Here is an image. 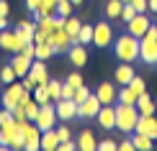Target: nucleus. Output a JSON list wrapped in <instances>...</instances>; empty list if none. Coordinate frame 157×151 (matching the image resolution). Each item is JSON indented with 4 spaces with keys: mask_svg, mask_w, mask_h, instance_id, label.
Returning a JSON list of instances; mask_svg holds the SVG:
<instances>
[{
    "mask_svg": "<svg viewBox=\"0 0 157 151\" xmlns=\"http://www.w3.org/2000/svg\"><path fill=\"white\" fill-rule=\"evenodd\" d=\"M77 149H80V151H95V149H98L95 136L90 133V131H82V133H80V143H77Z\"/></svg>",
    "mask_w": 157,
    "mask_h": 151,
    "instance_id": "5701e85b",
    "label": "nucleus"
},
{
    "mask_svg": "<svg viewBox=\"0 0 157 151\" xmlns=\"http://www.w3.org/2000/svg\"><path fill=\"white\" fill-rule=\"evenodd\" d=\"M54 105H57V118H59V120H75V118H77V102L75 100L59 97Z\"/></svg>",
    "mask_w": 157,
    "mask_h": 151,
    "instance_id": "9b49d317",
    "label": "nucleus"
},
{
    "mask_svg": "<svg viewBox=\"0 0 157 151\" xmlns=\"http://www.w3.org/2000/svg\"><path fill=\"white\" fill-rule=\"evenodd\" d=\"M134 131H139V133L149 136L152 141H157V118H155V115H139Z\"/></svg>",
    "mask_w": 157,
    "mask_h": 151,
    "instance_id": "4468645a",
    "label": "nucleus"
},
{
    "mask_svg": "<svg viewBox=\"0 0 157 151\" xmlns=\"http://www.w3.org/2000/svg\"><path fill=\"white\" fill-rule=\"evenodd\" d=\"M26 44H31V41H23L16 31H10V28L0 31V49L8 51V54H18V51H23Z\"/></svg>",
    "mask_w": 157,
    "mask_h": 151,
    "instance_id": "39448f33",
    "label": "nucleus"
},
{
    "mask_svg": "<svg viewBox=\"0 0 157 151\" xmlns=\"http://www.w3.org/2000/svg\"><path fill=\"white\" fill-rule=\"evenodd\" d=\"M95 120H98V126H101L103 131L116 128V108H113V105H101V110H98Z\"/></svg>",
    "mask_w": 157,
    "mask_h": 151,
    "instance_id": "ddd939ff",
    "label": "nucleus"
},
{
    "mask_svg": "<svg viewBox=\"0 0 157 151\" xmlns=\"http://www.w3.org/2000/svg\"><path fill=\"white\" fill-rule=\"evenodd\" d=\"M64 82H70V84H72L75 90L80 87V84H85V82H82V77H80V72H72V74H70V77H67V80H64Z\"/></svg>",
    "mask_w": 157,
    "mask_h": 151,
    "instance_id": "a19ab883",
    "label": "nucleus"
},
{
    "mask_svg": "<svg viewBox=\"0 0 157 151\" xmlns=\"http://www.w3.org/2000/svg\"><path fill=\"white\" fill-rule=\"evenodd\" d=\"M121 3H129V0H121Z\"/></svg>",
    "mask_w": 157,
    "mask_h": 151,
    "instance_id": "6e6d98bb",
    "label": "nucleus"
},
{
    "mask_svg": "<svg viewBox=\"0 0 157 151\" xmlns=\"http://www.w3.org/2000/svg\"><path fill=\"white\" fill-rule=\"evenodd\" d=\"M29 77H31L36 84H44V82L49 80V69H47V64H44V59H39V62H31Z\"/></svg>",
    "mask_w": 157,
    "mask_h": 151,
    "instance_id": "dca6fc26",
    "label": "nucleus"
},
{
    "mask_svg": "<svg viewBox=\"0 0 157 151\" xmlns=\"http://www.w3.org/2000/svg\"><path fill=\"white\" fill-rule=\"evenodd\" d=\"M57 16H72V0H57V8H54Z\"/></svg>",
    "mask_w": 157,
    "mask_h": 151,
    "instance_id": "72a5a7b5",
    "label": "nucleus"
},
{
    "mask_svg": "<svg viewBox=\"0 0 157 151\" xmlns=\"http://www.w3.org/2000/svg\"><path fill=\"white\" fill-rule=\"evenodd\" d=\"M80 18H72V16H67L64 18V31H67V36L72 38V44L77 41V34H80Z\"/></svg>",
    "mask_w": 157,
    "mask_h": 151,
    "instance_id": "b1692460",
    "label": "nucleus"
},
{
    "mask_svg": "<svg viewBox=\"0 0 157 151\" xmlns=\"http://www.w3.org/2000/svg\"><path fill=\"white\" fill-rule=\"evenodd\" d=\"M116 102H126V105H136V95L129 90V84H121V90H119V100Z\"/></svg>",
    "mask_w": 157,
    "mask_h": 151,
    "instance_id": "7c9ffc66",
    "label": "nucleus"
},
{
    "mask_svg": "<svg viewBox=\"0 0 157 151\" xmlns=\"http://www.w3.org/2000/svg\"><path fill=\"white\" fill-rule=\"evenodd\" d=\"M31 62H34V59H31V56H26L23 51H18V54H13V59H10V67L16 69L18 80H23V77L29 74V69H31Z\"/></svg>",
    "mask_w": 157,
    "mask_h": 151,
    "instance_id": "2eb2a0df",
    "label": "nucleus"
},
{
    "mask_svg": "<svg viewBox=\"0 0 157 151\" xmlns=\"http://www.w3.org/2000/svg\"><path fill=\"white\" fill-rule=\"evenodd\" d=\"M54 8H57V0H41L39 3V10H34V18L39 21L44 16H54Z\"/></svg>",
    "mask_w": 157,
    "mask_h": 151,
    "instance_id": "393cba45",
    "label": "nucleus"
},
{
    "mask_svg": "<svg viewBox=\"0 0 157 151\" xmlns=\"http://www.w3.org/2000/svg\"><path fill=\"white\" fill-rule=\"evenodd\" d=\"M113 108H116V128H119L121 133H134L136 120H139V110H136V105L119 102V105H113Z\"/></svg>",
    "mask_w": 157,
    "mask_h": 151,
    "instance_id": "7ed1b4c3",
    "label": "nucleus"
},
{
    "mask_svg": "<svg viewBox=\"0 0 157 151\" xmlns=\"http://www.w3.org/2000/svg\"><path fill=\"white\" fill-rule=\"evenodd\" d=\"M98 100H101V105H113L116 100H119V90H116L113 82H101L95 90Z\"/></svg>",
    "mask_w": 157,
    "mask_h": 151,
    "instance_id": "f8f14e48",
    "label": "nucleus"
},
{
    "mask_svg": "<svg viewBox=\"0 0 157 151\" xmlns=\"http://www.w3.org/2000/svg\"><path fill=\"white\" fill-rule=\"evenodd\" d=\"M149 13H155V16H157V0H149Z\"/></svg>",
    "mask_w": 157,
    "mask_h": 151,
    "instance_id": "603ef678",
    "label": "nucleus"
},
{
    "mask_svg": "<svg viewBox=\"0 0 157 151\" xmlns=\"http://www.w3.org/2000/svg\"><path fill=\"white\" fill-rule=\"evenodd\" d=\"M75 44H82V46L93 44V26H90V23H82L80 26V34H77V41Z\"/></svg>",
    "mask_w": 157,
    "mask_h": 151,
    "instance_id": "bb28decb",
    "label": "nucleus"
},
{
    "mask_svg": "<svg viewBox=\"0 0 157 151\" xmlns=\"http://www.w3.org/2000/svg\"><path fill=\"white\" fill-rule=\"evenodd\" d=\"M129 3L134 5L136 13H147V10H149V0H129Z\"/></svg>",
    "mask_w": 157,
    "mask_h": 151,
    "instance_id": "4c0bfd02",
    "label": "nucleus"
},
{
    "mask_svg": "<svg viewBox=\"0 0 157 151\" xmlns=\"http://www.w3.org/2000/svg\"><path fill=\"white\" fill-rule=\"evenodd\" d=\"M139 62L147 67H157V23H152L149 31L139 38Z\"/></svg>",
    "mask_w": 157,
    "mask_h": 151,
    "instance_id": "f03ea898",
    "label": "nucleus"
},
{
    "mask_svg": "<svg viewBox=\"0 0 157 151\" xmlns=\"http://www.w3.org/2000/svg\"><path fill=\"white\" fill-rule=\"evenodd\" d=\"M98 151H119V143L116 141H101L98 143Z\"/></svg>",
    "mask_w": 157,
    "mask_h": 151,
    "instance_id": "79ce46f5",
    "label": "nucleus"
},
{
    "mask_svg": "<svg viewBox=\"0 0 157 151\" xmlns=\"http://www.w3.org/2000/svg\"><path fill=\"white\" fill-rule=\"evenodd\" d=\"M16 80H18L16 69H13L10 64H5V67L0 69V82H3V84H10V82H16Z\"/></svg>",
    "mask_w": 157,
    "mask_h": 151,
    "instance_id": "2f4dec72",
    "label": "nucleus"
},
{
    "mask_svg": "<svg viewBox=\"0 0 157 151\" xmlns=\"http://www.w3.org/2000/svg\"><path fill=\"white\" fill-rule=\"evenodd\" d=\"M98 110H101V100H98L95 92H90L82 102H77V118H85V120H95Z\"/></svg>",
    "mask_w": 157,
    "mask_h": 151,
    "instance_id": "6e6552de",
    "label": "nucleus"
},
{
    "mask_svg": "<svg viewBox=\"0 0 157 151\" xmlns=\"http://www.w3.org/2000/svg\"><path fill=\"white\" fill-rule=\"evenodd\" d=\"M13 120H16V118H13V113H10L8 108L0 110V126H8V123H13Z\"/></svg>",
    "mask_w": 157,
    "mask_h": 151,
    "instance_id": "58836bf2",
    "label": "nucleus"
},
{
    "mask_svg": "<svg viewBox=\"0 0 157 151\" xmlns=\"http://www.w3.org/2000/svg\"><path fill=\"white\" fill-rule=\"evenodd\" d=\"M47 90H49L52 102H57V100L62 97V82H59V80H47Z\"/></svg>",
    "mask_w": 157,
    "mask_h": 151,
    "instance_id": "c756f323",
    "label": "nucleus"
},
{
    "mask_svg": "<svg viewBox=\"0 0 157 151\" xmlns=\"http://www.w3.org/2000/svg\"><path fill=\"white\" fill-rule=\"evenodd\" d=\"M149 26H152V18H149L147 13H136V16L132 18V21L126 23V31H129L132 36L142 38V36H144L147 31H149Z\"/></svg>",
    "mask_w": 157,
    "mask_h": 151,
    "instance_id": "1a4fd4ad",
    "label": "nucleus"
},
{
    "mask_svg": "<svg viewBox=\"0 0 157 151\" xmlns=\"http://www.w3.org/2000/svg\"><path fill=\"white\" fill-rule=\"evenodd\" d=\"M52 54H54V49H52L49 41L44 44H34V59H49Z\"/></svg>",
    "mask_w": 157,
    "mask_h": 151,
    "instance_id": "c85d7f7f",
    "label": "nucleus"
},
{
    "mask_svg": "<svg viewBox=\"0 0 157 151\" xmlns=\"http://www.w3.org/2000/svg\"><path fill=\"white\" fill-rule=\"evenodd\" d=\"M57 105L54 102H44V105H39V115H36V126L39 131H49V128H57Z\"/></svg>",
    "mask_w": 157,
    "mask_h": 151,
    "instance_id": "20e7f679",
    "label": "nucleus"
},
{
    "mask_svg": "<svg viewBox=\"0 0 157 151\" xmlns=\"http://www.w3.org/2000/svg\"><path fill=\"white\" fill-rule=\"evenodd\" d=\"M88 95H90L88 84H80V87L75 90V97H72V100H75V102H82V100H85V97H88Z\"/></svg>",
    "mask_w": 157,
    "mask_h": 151,
    "instance_id": "e433bc0d",
    "label": "nucleus"
},
{
    "mask_svg": "<svg viewBox=\"0 0 157 151\" xmlns=\"http://www.w3.org/2000/svg\"><path fill=\"white\" fill-rule=\"evenodd\" d=\"M136 110H139V115H155L157 110V102L149 97L147 92H142L139 97H136Z\"/></svg>",
    "mask_w": 157,
    "mask_h": 151,
    "instance_id": "aec40b11",
    "label": "nucleus"
},
{
    "mask_svg": "<svg viewBox=\"0 0 157 151\" xmlns=\"http://www.w3.org/2000/svg\"><path fill=\"white\" fill-rule=\"evenodd\" d=\"M23 92H26L23 82H10V84H5V92L0 95V105H3V108H8V110H13L18 102H21Z\"/></svg>",
    "mask_w": 157,
    "mask_h": 151,
    "instance_id": "423d86ee",
    "label": "nucleus"
},
{
    "mask_svg": "<svg viewBox=\"0 0 157 151\" xmlns=\"http://www.w3.org/2000/svg\"><path fill=\"white\" fill-rule=\"evenodd\" d=\"M121 8H124L121 0H108V3H106V18L119 21V18H121Z\"/></svg>",
    "mask_w": 157,
    "mask_h": 151,
    "instance_id": "a878e982",
    "label": "nucleus"
},
{
    "mask_svg": "<svg viewBox=\"0 0 157 151\" xmlns=\"http://www.w3.org/2000/svg\"><path fill=\"white\" fill-rule=\"evenodd\" d=\"M113 28H111V23L108 21H101V23H95L93 26V44L98 49H108L111 44H113Z\"/></svg>",
    "mask_w": 157,
    "mask_h": 151,
    "instance_id": "0eeeda50",
    "label": "nucleus"
},
{
    "mask_svg": "<svg viewBox=\"0 0 157 151\" xmlns=\"http://www.w3.org/2000/svg\"><path fill=\"white\" fill-rule=\"evenodd\" d=\"M59 149H62V151H75L77 143H72V141H59Z\"/></svg>",
    "mask_w": 157,
    "mask_h": 151,
    "instance_id": "de8ad7c7",
    "label": "nucleus"
},
{
    "mask_svg": "<svg viewBox=\"0 0 157 151\" xmlns=\"http://www.w3.org/2000/svg\"><path fill=\"white\" fill-rule=\"evenodd\" d=\"M62 97H70V100L75 97V87L70 82H62Z\"/></svg>",
    "mask_w": 157,
    "mask_h": 151,
    "instance_id": "c03bdc74",
    "label": "nucleus"
},
{
    "mask_svg": "<svg viewBox=\"0 0 157 151\" xmlns=\"http://www.w3.org/2000/svg\"><path fill=\"white\" fill-rule=\"evenodd\" d=\"M129 90H132V92L136 95V97H139L142 92H147V84H144V80H142V77H132V82H129Z\"/></svg>",
    "mask_w": 157,
    "mask_h": 151,
    "instance_id": "473e14b6",
    "label": "nucleus"
},
{
    "mask_svg": "<svg viewBox=\"0 0 157 151\" xmlns=\"http://www.w3.org/2000/svg\"><path fill=\"white\" fill-rule=\"evenodd\" d=\"M119 149H121V151H134V141H132V138L121 141V143H119Z\"/></svg>",
    "mask_w": 157,
    "mask_h": 151,
    "instance_id": "09e8293b",
    "label": "nucleus"
},
{
    "mask_svg": "<svg viewBox=\"0 0 157 151\" xmlns=\"http://www.w3.org/2000/svg\"><path fill=\"white\" fill-rule=\"evenodd\" d=\"M67 56H70V62H72L75 67H85V62H88V49H85L82 44H72V46L67 49Z\"/></svg>",
    "mask_w": 157,
    "mask_h": 151,
    "instance_id": "a211bd4d",
    "label": "nucleus"
},
{
    "mask_svg": "<svg viewBox=\"0 0 157 151\" xmlns=\"http://www.w3.org/2000/svg\"><path fill=\"white\" fill-rule=\"evenodd\" d=\"M8 28V18H0V31H5Z\"/></svg>",
    "mask_w": 157,
    "mask_h": 151,
    "instance_id": "864d4df0",
    "label": "nucleus"
},
{
    "mask_svg": "<svg viewBox=\"0 0 157 151\" xmlns=\"http://www.w3.org/2000/svg\"><path fill=\"white\" fill-rule=\"evenodd\" d=\"M113 54H116V59H121V62H139V38L136 36H132L126 31V34H121L119 38H113Z\"/></svg>",
    "mask_w": 157,
    "mask_h": 151,
    "instance_id": "f257e3e1",
    "label": "nucleus"
},
{
    "mask_svg": "<svg viewBox=\"0 0 157 151\" xmlns=\"http://www.w3.org/2000/svg\"><path fill=\"white\" fill-rule=\"evenodd\" d=\"M10 113H13V118H16V120H29V118H26V108H23L21 102H18L16 108L10 110Z\"/></svg>",
    "mask_w": 157,
    "mask_h": 151,
    "instance_id": "ea45409f",
    "label": "nucleus"
},
{
    "mask_svg": "<svg viewBox=\"0 0 157 151\" xmlns=\"http://www.w3.org/2000/svg\"><path fill=\"white\" fill-rule=\"evenodd\" d=\"M44 41H49V34H47V31H41V28H36V34H34V44H44Z\"/></svg>",
    "mask_w": 157,
    "mask_h": 151,
    "instance_id": "a18cd8bd",
    "label": "nucleus"
},
{
    "mask_svg": "<svg viewBox=\"0 0 157 151\" xmlns=\"http://www.w3.org/2000/svg\"><path fill=\"white\" fill-rule=\"evenodd\" d=\"M23 87H26V90H34V87H36V82L31 80L29 74H26V77H23Z\"/></svg>",
    "mask_w": 157,
    "mask_h": 151,
    "instance_id": "3c124183",
    "label": "nucleus"
},
{
    "mask_svg": "<svg viewBox=\"0 0 157 151\" xmlns=\"http://www.w3.org/2000/svg\"><path fill=\"white\" fill-rule=\"evenodd\" d=\"M39 143H41L44 151H57V149H59V136H57L54 128L41 131V138H39Z\"/></svg>",
    "mask_w": 157,
    "mask_h": 151,
    "instance_id": "6ab92c4d",
    "label": "nucleus"
},
{
    "mask_svg": "<svg viewBox=\"0 0 157 151\" xmlns=\"http://www.w3.org/2000/svg\"><path fill=\"white\" fill-rule=\"evenodd\" d=\"M132 141H134V149H136V151H152V146H155V141L149 138V136L139 133V131H134Z\"/></svg>",
    "mask_w": 157,
    "mask_h": 151,
    "instance_id": "4be33fe9",
    "label": "nucleus"
},
{
    "mask_svg": "<svg viewBox=\"0 0 157 151\" xmlns=\"http://www.w3.org/2000/svg\"><path fill=\"white\" fill-rule=\"evenodd\" d=\"M54 131H57V136H59V141H70V136H72V133H70V128H67V126H57Z\"/></svg>",
    "mask_w": 157,
    "mask_h": 151,
    "instance_id": "37998d69",
    "label": "nucleus"
},
{
    "mask_svg": "<svg viewBox=\"0 0 157 151\" xmlns=\"http://www.w3.org/2000/svg\"><path fill=\"white\" fill-rule=\"evenodd\" d=\"M136 16V10H134V5L132 3H124V8H121V18H119V21H124V23H129V21H132V18Z\"/></svg>",
    "mask_w": 157,
    "mask_h": 151,
    "instance_id": "c9c22d12",
    "label": "nucleus"
},
{
    "mask_svg": "<svg viewBox=\"0 0 157 151\" xmlns=\"http://www.w3.org/2000/svg\"><path fill=\"white\" fill-rule=\"evenodd\" d=\"M23 108H26V118L34 123V120H36V115H39V102L34 100V97H31L29 102H23Z\"/></svg>",
    "mask_w": 157,
    "mask_h": 151,
    "instance_id": "f704fd0d",
    "label": "nucleus"
},
{
    "mask_svg": "<svg viewBox=\"0 0 157 151\" xmlns=\"http://www.w3.org/2000/svg\"><path fill=\"white\" fill-rule=\"evenodd\" d=\"M39 3H41V0H26V10H29V13L39 10Z\"/></svg>",
    "mask_w": 157,
    "mask_h": 151,
    "instance_id": "8fccbe9b",
    "label": "nucleus"
},
{
    "mask_svg": "<svg viewBox=\"0 0 157 151\" xmlns=\"http://www.w3.org/2000/svg\"><path fill=\"white\" fill-rule=\"evenodd\" d=\"M16 34L23 38V41H34V34H36V21H21L16 26Z\"/></svg>",
    "mask_w": 157,
    "mask_h": 151,
    "instance_id": "412c9836",
    "label": "nucleus"
},
{
    "mask_svg": "<svg viewBox=\"0 0 157 151\" xmlns=\"http://www.w3.org/2000/svg\"><path fill=\"white\" fill-rule=\"evenodd\" d=\"M8 13H10L8 0H0V18H8Z\"/></svg>",
    "mask_w": 157,
    "mask_h": 151,
    "instance_id": "49530a36",
    "label": "nucleus"
},
{
    "mask_svg": "<svg viewBox=\"0 0 157 151\" xmlns=\"http://www.w3.org/2000/svg\"><path fill=\"white\" fill-rule=\"evenodd\" d=\"M31 95H34V100L39 105H44V102H52V97H49V90H47V82L44 84H36L34 90H31Z\"/></svg>",
    "mask_w": 157,
    "mask_h": 151,
    "instance_id": "cd10ccee",
    "label": "nucleus"
},
{
    "mask_svg": "<svg viewBox=\"0 0 157 151\" xmlns=\"http://www.w3.org/2000/svg\"><path fill=\"white\" fill-rule=\"evenodd\" d=\"M134 74H136V72H134V67H132V62H121L119 67H116V72H113V80L119 82V84H129Z\"/></svg>",
    "mask_w": 157,
    "mask_h": 151,
    "instance_id": "f3484780",
    "label": "nucleus"
},
{
    "mask_svg": "<svg viewBox=\"0 0 157 151\" xmlns=\"http://www.w3.org/2000/svg\"><path fill=\"white\" fill-rule=\"evenodd\" d=\"M80 3H82V0H72V5H80Z\"/></svg>",
    "mask_w": 157,
    "mask_h": 151,
    "instance_id": "5fc2aeb1",
    "label": "nucleus"
},
{
    "mask_svg": "<svg viewBox=\"0 0 157 151\" xmlns=\"http://www.w3.org/2000/svg\"><path fill=\"white\" fill-rule=\"evenodd\" d=\"M49 44H52V49H54V54H67V49L72 46V38L67 36L64 28H54L49 34Z\"/></svg>",
    "mask_w": 157,
    "mask_h": 151,
    "instance_id": "9d476101",
    "label": "nucleus"
}]
</instances>
